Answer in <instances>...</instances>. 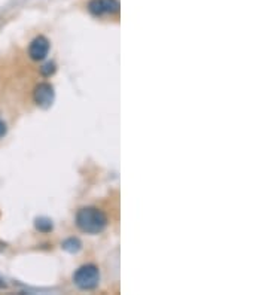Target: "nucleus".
Segmentation results:
<instances>
[{
	"label": "nucleus",
	"mask_w": 268,
	"mask_h": 295,
	"mask_svg": "<svg viewBox=\"0 0 268 295\" xmlns=\"http://www.w3.org/2000/svg\"><path fill=\"white\" fill-rule=\"evenodd\" d=\"M99 282H100V271L93 264L79 267L73 275V283L84 291L94 289L99 285Z\"/></svg>",
	"instance_id": "2"
},
{
	"label": "nucleus",
	"mask_w": 268,
	"mask_h": 295,
	"mask_svg": "<svg viewBox=\"0 0 268 295\" xmlns=\"http://www.w3.org/2000/svg\"><path fill=\"white\" fill-rule=\"evenodd\" d=\"M50 52V40L45 36H37L32 40L29 47V55L34 61H42L43 58H47Z\"/></svg>",
	"instance_id": "5"
},
{
	"label": "nucleus",
	"mask_w": 268,
	"mask_h": 295,
	"mask_svg": "<svg viewBox=\"0 0 268 295\" xmlns=\"http://www.w3.org/2000/svg\"><path fill=\"white\" fill-rule=\"evenodd\" d=\"M54 97H55V93H54V87L51 84L43 82L34 88V93H33L34 103L43 109L50 107L54 103Z\"/></svg>",
	"instance_id": "4"
},
{
	"label": "nucleus",
	"mask_w": 268,
	"mask_h": 295,
	"mask_svg": "<svg viewBox=\"0 0 268 295\" xmlns=\"http://www.w3.org/2000/svg\"><path fill=\"white\" fill-rule=\"evenodd\" d=\"M88 11L94 17L114 15L119 11L118 0H91L88 3Z\"/></svg>",
	"instance_id": "3"
},
{
	"label": "nucleus",
	"mask_w": 268,
	"mask_h": 295,
	"mask_svg": "<svg viewBox=\"0 0 268 295\" xmlns=\"http://www.w3.org/2000/svg\"><path fill=\"white\" fill-rule=\"evenodd\" d=\"M81 247H82V243H81L78 239H75V237L67 239V240H64V243H63V249H64V251H67V252H70V254L79 252Z\"/></svg>",
	"instance_id": "6"
},
{
	"label": "nucleus",
	"mask_w": 268,
	"mask_h": 295,
	"mask_svg": "<svg viewBox=\"0 0 268 295\" xmlns=\"http://www.w3.org/2000/svg\"><path fill=\"white\" fill-rule=\"evenodd\" d=\"M78 228L88 234H99L107 226V216L97 208H82L76 213Z\"/></svg>",
	"instance_id": "1"
},
{
	"label": "nucleus",
	"mask_w": 268,
	"mask_h": 295,
	"mask_svg": "<svg viewBox=\"0 0 268 295\" xmlns=\"http://www.w3.org/2000/svg\"><path fill=\"white\" fill-rule=\"evenodd\" d=\"M6 131H8V127H6V124L0 120V138H3V136L6 134Z\"/></svg>",
	"instance_id": "9"
},
{
	"label": "nucleus",
	"mask_w": 268,
	"mask_h": 295,
	"mask_svg": "<svg viewBox=\"0 0 268 295\" xmlns=\"http://www.w3.org/2000/svg\"><path fill=\"white\" fill-rule=\"evenodd\" d=\"M54 72H55V64H54V63H47L45 66L40 67V73H42L43 76H50V75H52Z\"/></svg>",
	"instance_id": "8"
},
{
	"label": "nucleus",
	"mask_w": 268,
	"mask_h": 295,
	"mask_svg": "<svg viewBox=\"0 0 268 295\" xmlns=\"http://www.w3.org/2000/svg\"><path fill=\"white\" fill-rule=\"evenodd\" d=\"M36 228L39 231H43V233H48L52 230V221L48 219V218H37L36 219Z\"/></svg>",
	"instance_id": "7"
}]
</instances>
